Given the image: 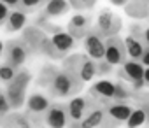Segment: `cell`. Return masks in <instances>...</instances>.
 <instances>
[{
  "mask_svg": "<svg viewBox=\"0 0 149 128\" xmlns=\"http://www.w3.org/2000/svg\"><path fill=\"white\" fill-rule=\"evenodd\" d=\"M83 84L84 83L77 79L72 72L65 69H58L51 84L47 86V91L53 98H72L83 90Z\"/></svg>",
  "mask_w": 149,
  "mask_h": 128,
  "instance_id": "cell-1",
  "label": "cell"
},
{
  "mask_svg": "<svg viewBox=\"0 0 149 128\" xmlns=\"http://www.w3.org/2000/svg\"><path fill=\"white\" fill-rule=\"evenodd\" d=\"M63 69L72 72L77 79H81L83 83H90L97 77V61L93 58H90L88 54L83 53H74L68 54L61 60Z\"/></svg>",
  "mask_w": 149,
  "mask_h": 128,
  "instance_id": "cell-2",
  "label": "cell"
},
{
  "mask_svg": "<svg viewBox=\"0 0 149 128\" xmlns=\"http://www.w3.org/2000/svg\"><path fill=\"white\" fill-rule=\"evenodd\" d=\"M32 83V74L30 70L26 69H19L16 77L13 81H9L6 84V95H7V100L11 104V109L13 111H19L25 107L26 104V91H28V86Z\"/></svg>",
  "mask_w": 149,
  "mask_h": 128,
  "instance_id": "cell-3",
  "label": "cell"
},
{
  "mask_svg": "<svg viewBox=\"0 0 149 128\" xmlns=\"http://www.w3.org/2000/svg\"><path fill=\"white\" fill-rule=\"evenodd\" d=\"M33 51L26 46V42L19 37V39H11L4 44V61H7L9 65L16 67V69H23V65L26 63L28 56Z\"/></svg>",
  "mask_w": 149,
  "mask_h": 128,
  "instance_id": "cell-4",
  "label": "cell"
},
{
  "mask_svg": "<svg viewBox=\"0 0 149 128\" xmlns=\"http://www.w3.org/2000/svg\"><path fill=\"white\" fill-rule=\"evenodd\" d=\"M76 46V39H74L67 30L60 32V33H54L51 35V40H49V49L46 53L47 58L58 61V60H63L65 56H68V51L74 49Z\"/></svg>",
  "mask_w": 149,
  "mask_h": 128,
  "instance_id": "cell-5",
  "label": "cell"
},
{
  "mask_svg": "<svg viewBox=\"0 0 149 128\" xmlns=\"http://www.w3.org/2000/svg\"><path fill=\"white\" fill-rule=\"evenodd\" d=\"M21 39L26 42V46H28L33 53H39V54H44V56H46V53H47V49H49V40H51V37H49L44 30H40V28L35 26V25H26V26L21 30Z\"/></svg>",
  "mask_w": 149,
  "mask_h": 128,
  "instance_id": "cell-6",
  "label": "cell"
},
{
  "mask_svg": "<svg viewBox=\"0 0 149 128\" xmlns=\"http://www.w3.org/2000/svg\"><path fill=\"white\" fill-rule=\"evenodd\" d=\"M100 107V104L93 98V97H72L67 102V112H68V125L70 123H77L81 121L90 111Z\"/></svg>",
  "mask_w": 149,
  "mask_h": 128,
  "instance_id": "cell-7",
  "label": "cell"
},
{
  "mask_svg": "<svg viewBox=\"0 0 149 128\" xmlns=\"http://www.w3.org/2000/svg\"><path fill=\"white\" fill-rule=\"evenodd\" d=\"M133 107L128 102H112L105 105V119L102 128H116L128 121Z\"/></svg>",
  "mask_w": 149,
  "mask_h": 128,
  "instance_id": "cell-8",
  "label": "cell"
},
{
  "mask_svg": "<svg viewBox=\"0 0 149 128\" xmlns=\"http://www.w3.org/2000/svg\"><path fill=\"white\" fill-rule=\"evenodd\" d=\"M144 70H146V67L142 65L140 61L126 60L123 65H119L118 77L126 81V83H130L135 91H140L144 88Z\"/></svg>",
  "mask_w": 149,
  "mask_h": 128,
  "instance_id": "cell-9",
  "label": "cell"
},
{
  "mask_svg": "<svg viewBox=\"0 0 149 128\" xmlns=\"http://www.w3.org/2000/svg\"><path fill=\"white\" fill-rule=\"evenodd\" d=\"M83 44H84L86 54L90 58H93L95 61L104 60V56H105V37L102 35V32L98 28L91 26V30L84 35Z\"/></svg>",
  "mask_w": 149,
  "mask_h": 128,
  "instance_id": "cell-10",
  "label": "cell"
},
{
  "mask_svg": "<svg viewBox=\"0 0 149 128\" xmlns=\"http://www.w3.org/2000/svg\"><path fill=\"white\" fill-rule=\"evenodd\" d=\"M128 54H126V47H125V40L119 35L114 37H107L105 39V56L104 60L109 61L111 65H123L126 61Z\"/></svg>",
  "mask_w": 149,
  "mask_h": 128,
  "instance_id": "cell-11",
  "label": "cell"
},
{
  "mask_svg": "<svg viewBox=\"0 0 149 128\" xmlns=\"http://www.w3.org/2000/svg\"><path fill=\"white\" fill-rule=\"evenodd\" d=\"M42 125H44V119L40 118L30 116L19 111H11L0 126L2 128H42Z\"/></svg>",
  "mask_w": 149,
  "mask_h": 128,
  "instance_id": "cell-12",
  "label": "cell"
},
{
  "mask_svg": "<svg viewBox=\"0 0 149 128\" xmlns=\"http://www.w3.org/2000/svg\"><path fill=\"white\" fill-rule=\"evenodd\" d=\"M51 98L47 95H44L42 91H33L26 97V104H25V112L35 118L44 119V114L47 112V109L51 107Z\"/></svg>",
  "mask_w": 149,
  "mask_h": 128,
  "instance_id": "cell-13",
  "label": "cell"
},
{
  "mask_svg": "<svg viewBox=\"0 0 149 128\" xmlns=\"http://www.w3.org/2000/svg\"><path fill=\"white\" fill-rule=\"evenodd\" d=\"M44 126L46 128H67L68 126L67 104H61V102L51 104V107L44 114Z\"/></svg>",
  "mask_w": 149,
  "mask_h": 128,
  "instance_id": "cell-14",
  "label": "cell"
},
{
  "mask_svg": "<svg viewBox=\"0 0 149 128\" xmlns=\"http://www.w3.org/2000/svg\"><path fill=\"white\" fill-rule=\"evenodd\" d=\"M121 18L112 13V11H102L97 18V28L102 32V35L107 39V37H114L121 32Z\"/></svg>",
  "mask_w": 149,
  "mask_h": 128,
  "instance_id": "cell-15",
  "label": "cell"
},
{
  "mask_svg": "<svg viewBox=\"0 0 149 128\" xmlns=\"http://www.w3.org/2000/svg\"><path fill=\"white\" fill-rule=\"evenodd\" d=\"M90 95L104 107L107 105V102H114L116 98V83L112 81H107V79H102V81H97L91 88H90Z\"/></svg>",
  "mask_w": 149,
  "mask_h": 128,
  "instance_id": "cell-16",
  "label": "cell"
},
{
  "mask_svg": "<svg viewBox=\"0 0 149 128\" xmlns=\"http://www.w3.org/2000/svg\"><path fill=\"white\" fill-rule=\"evenodd\" d=\"M91 30V19L86 16V14H81L77 13L76 16H72L70 21L67 23V32L76 39V40H81L84 39V35Z\"/></svg>",
  "mask_w": 149,
  "mask_h": 128,
  "instance_id": "cell-17",
  "label": "cell"
},
{
  "mask_svg": "<svg viewBox=\"0 0 149 128\" xmlns=\"http://www.w3.org/2000/svg\"><path fill=\"white\" fill-rule=\"evenodd\" d=\"M104 119H105V107L100 105V107L90 111L81 121H77V123H70L67 128H102Z\"/></svg>",
  "mask_w": 149,
  "mask_h": 128,
  "instance_id": "cell-18",
  "label": "cell"
},
{
  "mask_svg": "<svg viewBox=\"0 0 149 128\" xmlns=\"http://www.w3.org/2000/svg\"><path fill=\"white\" fill-rule=\"evenodd\" d=\"M125 47H126V54L130 56V60H135V61H140L144 51H146V44L140 37H135L133 33L126 35L125 39Z\"/></svg>",
  "mask_w": 149,
  "mask_h": 128,
  "instance_id": "cell-19",
  "label": "cell"
},
{
  "mask_svg": "<svg viewBox=\"0 0 149 128\" xmlns=\"http://www.w3.org/2000/svg\"><path fill=\"white\" fill-rule=\"evenodd\" d=\"M125 13L133 19L149 18V0H128V4L125 6Z\"/></svg>",
  "mask_w": 149,
  "mask_h": 128,
  "instance_id": "cell-20",
  "label": "cell"
},
{
  "mask_svg": "<svg viewBox=\"0 0 149 128\" xmlns=\"http://www.w3.org/2000/svg\"><path fill=\"white\" fill-rule=\"evenodd\" d=\"M70 4H68V0H49V2H46V6L42 7V14L49 19L53 18H60L63 14H67L70 11Z\"/></svg>",
  "mask_w": 149,
  "mask_h": 128,
  "instance_id": "cell-21",
  "label": "cell"
},
{
  "mask_svg": "<svg viewBox=\"0 0 149 128\" xmlns=\"http://www.w3.org/2000/svg\"><path fill=\"white\" fill-rule=\"evenodd\" d=\"M26 26V14L21 13L19 9H11L9 18L4 25V30L7 33H14V32H21Z\"/></svg>",
  "mask_w": 149,
  "mask_h": 128,
  "instance_id": "cell-22",
  "label": "cell"
},
{
  "mask_svg": "<svg viewBox=\"0 0 149 128\" xmlns=\"http://www.w3.org/2000/svg\"><path fill=\"white\" fill-rule=\"evenodd\" d=\"M33 25H35V26H39L40 30H44L47 35H54V33H60V32H63V30H65L63 26L53 25V23H51V19H49V18H46L42 13H39V14H37V18L33 19Z\"/></svg>",
  "mask_w": 149,
  "mask_h": 128,
  "instance_id": "cell-23",
  "label": "cell"
},
{
  "mask_svg": "<svg viewBox=\"0 0 149 128\" xmlns=\"http://www.w3.org/2000/svg\"><path fill=\"white\" fill-rule=\"evenodd\" d=\"M56 72H58V69H56L54 65H51V63L44 65V67L40 69V72H39L37 84H39L40 88H46V90H47V86L51 84V81H53V77H54V74H56Z\"/></svg>",
  "mask_w": 149,
  "mask_h": 128,
  "instance_id": "cell-24",
  "label": "cell"
},
{
  "mask_svg": "<svg viewBox=\"0 0 149 128\" xmlns=\"http://www.w3.org/2000/svg\"><path fill=\"white\" fill-rule=\"evenodd\" d=\"M147 121V114H146V109L142 107V105H139V107H133V111H132V114H130V118H128V121H126V126L128 128H139L142 123H146Z\"/></svg>",
  "mask_w": 149,
  "mask_h": 128,
  "instance_id": "cell-25",
  "label": "cell"
},
{
  "mask_svg": "<svg viewBox=\"0 0 149 128\" xmlns=\"http://www.w3.org/2000/svg\"><path fill=\"white\" fill-rule=\"evenodd\" d=\"M46 6V0H19V6L18 9L25 14H30V13H35V11H42V7Z\"/></svg>",
  "mask_w": 149,
  "mask_h": 128,
  "instance_id": "cell-26",
  "label": "cell"
},
{
  "mask_svg": "<svg viewBox=\"0 0 149 128\" xmlns=\"http://www.w3.org/2000/svg\"><path fill=\"white\" fill-rule=\"evenodd\" d=\"M18 70H19V69H16V67L9 65L7 61H2V63H0V81L7 84L9 81H13V79L16 77Z\"/></svg>",
  "mask_w": 149,
  "mask_h": 128,
  "instance_id": "cell-27",
  "label": "cell"
},
{
  "mask_svg": "<svg viewBox=\"0 0 149 128\" xmlns=\"http://www.w3.org/2000/svg\"><path fill=\"white\" fill-rule=\"evenodd\" d=\"M11 111H13V109H11V104H9V100H7L6 90L0 88V125L4 123V119L9 116Z\"/></svg>",
  "mask_w": 149,
  "mask_h": 128,
  "instance_id": "cell-28",
  "label": "cell"
},
{
  "mask_svg": "<svg viewBox=\"0 0 149 128\" xmlns=\"http://www.w3.org/2000/svg\"><path fill=\"white\" fill-rule=\"evenodd\" d=\"M68 4L76 11H86V9H91L97 4V0H68Z\"/></svg>",
  "mask_w": 149,
  "mask_h": 128,
  "instance_id": "cell-29",
  "label": "cell"
},
{
  "mask_svg": "<svg viewBox=\"0 0 149 128\" xmlns=\"http://www.w3.org/2000/svg\"><path fill=\"white\" fill-rule=\"evenodd\" d=\"M112 65L109 61H105V60H98L97 61V77H104V76H109L111 72H112Z\"/></svg>",
  "mask_w": 149,
  "mask_h": 128,
  "instance_id": "cell-30",
  "label": "cell"
},
{
  "mask_svg": "<svg viewBox=\"0 0 149 128\" xmlns=\"http://www.w3.org/2000/svg\"><path fill=\"white\" fill-rule=\"evenodd\" d=\"M9 13H11V9H9L4 2H0V26L6 25V21H7V18H9Z\"/></svg>",
  "mask_w": 149,
  "mask_h": 128,
  "instance_id": "cell-31",
  "label": "cell"
},
{
  "mask_svg": "<svg viewBox=\"0 0 149 128\" xmlns=\"http://www.w3.org/2000/svg\"><path fill=\"white\" fill-rule=\"evenodd\" d=\"M0 2H4L9 9H18L19 6V0H0Z\"/></svg>",
  "mask_w": 149,
  "mask_h": 128,
  "instance_id": "cell-32",
  "label": "cell"
},
{
  "mask_svg": "<svg viewBox=\"0 0 149 128\" xmlns=\"http://www.w3.org/2000/svg\"><path fill=\"white\" fill-rule=\"evenodd\" d=\"M140 63L144 67H149V47H146V51H144V54L140 58Z\"/></svg>",
  "mask_w": 149,
  "mask_h": 128,
  "instance_id": "cell-33",
  "label": "cell"
},
{
  "mask_svg": "<svg viewBox=\"0 0 149 128\" xmlns=\"http://www.w3.org/2000/svg\"><path fill=\"white\" fill-rule=\"evenodd\" d=\"M142 40H144L146 47H149V26H146V28L142 30Z\"/></svg>",
  "mask_w": 149,
  "mask_h": 128,
  "instance_id": "cell-34",
  "label": "cell"
},
{
  "mask_svg": "<svg viewBox=\"0 0 149 128\" xmlns=\"http://www.w3.org/2000/svg\"><path fill=\"white\" fill-rule=\"evenodd\" d=\"M111 4H114V6H118V7H125V6L128 4V0H111Z\"/></svg>",
  "mask_w": 149,
  "mask_h": 128,
  "instance_id": "cell-35",
  "label": "cell"
},
{
  "mask_svg": "<svg viewBox=\"0 0 149 128\" xmlns=\"http://www.w3.org/2000/svg\"><path fill=\"white\" fill-rule=\"evenodd\" d=\"M144 86L149 88V67H146V70H144Z\"/></svg>",
  "mask_w": 149,
  "mask_h": 128,
  "instance_id": "cell-36",
  "label": "cell"
},
{
  "mask_svg": "<svg viewBox=\"0 0 149 128\" xmlns=\"http://www.w3.org/2000/svg\"><path fill=\"white\" fill-rule=\"evenodd\" d=\"M142 107L146 109V114H147V123H149V102H144V104H142Z\"/></svg>",
  "mask_w": 149,
  "mask_h": 128,
  "instance_id": "cell-37",
  "label": "cell"
},
{
  "mask_svg": "<svg viewBox=\"0 0 149 128\" xmlns=\"http://www.w3.org/2000/svg\"><path fill=\"white\" fill-rule=\"evenodd\" d=\"M0 53H4V46H2V42H0Z\"/></svg>",
  "mask_w": 149,
  "mask_h": 128,
  "instance_id": "cell-38",
  "label": "cell"
}]
</instances>
